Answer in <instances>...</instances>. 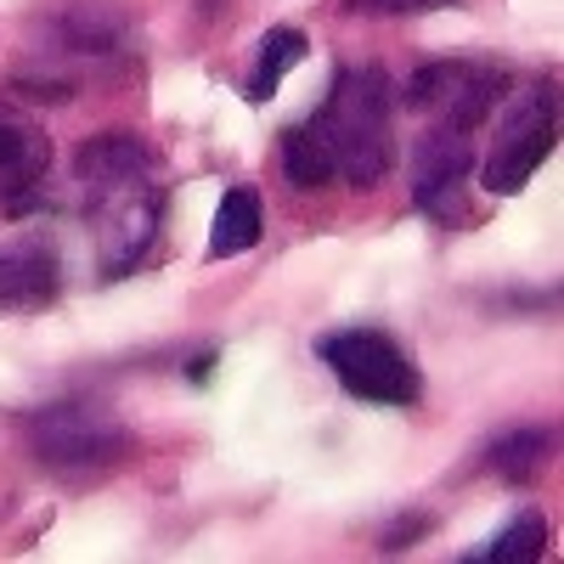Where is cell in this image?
<instances>
[{
    "instance_id": "6da1fadb",
    "label": "cell",
    "mask_w": 564,
    "mask_h": 564,
    "mask_svg": "<svg viewBox=\"0 0 564 564\" xmlns=\"http://www.w3.org/2000/svg\"><path fill=\"white\" fill-rule=\"evenodd\" d=\"M390 108H395V85L384 68H345L327 90V102L311 113L322 130L334 170L350 186H379L395 164V141H390Z\"/></svg>"
},
{
    "instance_id": "7a4b0ae2",
    "label": "cell",
    "mask_w": 564,
    "mask_h": 564,
    "mask_svg": "<svg viewBox=\"0 0 564 564\" xmlns=\"http://www.w3.org/2000/svg\"><path fill=\"white\" fill-rule=\"evenodd\" d=\"M23 441L45 468L85 475V468H108L124 452V423L97 401H52L23 417Z\"/></svg>"
},
{
    "instance_id": "3957f363",
    "label": "cell",
    "mask_w": 564,
    "mask_h": 564,
    "mask_svg": "<svg viewBox=\"0 0 564 564\" xmlns=\"http://www.w3.org/2000/svg\"><path fill=\"white\" fill-rule=\"evenodd\" d=\"M316 356L345 384V395L372 401V406H412L423 390L412 356L379 327H339V334H327L316 345Z\"/></svg>"
},
{
    "instance_id": "277c9868",
    "label": "cell",
    "mask_w": 564,
    "mask_h": 564,
    "mask_svg": "<svg viewBox=\"0 0 564 564\" xmlns=\"http://www.w3.org/2000/svg\"><path fill=\"white\" fill-rule=\"evenodd\" d=\"M401 97L441 130H475L502 97V74L486 63H423L417 74H406Z\"/></svg>"
},
{
    "instance_id": "5b68a950",
    "label": "cell",
    "mask_w": 564,
    "mask_h": 564,
    "mask_svg": "<svg viewBox=\"0 0 564 564\" xmlns=\"http://www.w3.org/2000/svg\"><path fill=\"white\" fill-rule=\"evenodd\" d=\"M553 90H531V97L513 108L497 130V148L486 159V193L491 198H513L525 193V181L542 170V159L553 153Z\"/></svg>"
},
{
    "instance_id": "8992f818",
    "label": "cell",
    "mask_w": 564,
    "mask_h": 564,
    "mask_svg": "<svg viewBox=\"0 0 564 564\" xmlns=\"http://www.w3.org/2000/svg\"><path fill=\"white\" fill-rule=\"evenodd\" d=\"M90 215L102 220V276L113 282V276H130L135 260L153 249L164 193H159V181H135V186H124V193L90 204Z\"/></svg>"
},
{
    "instance_id": "52a82bcc",
    "label": "cell",
    "mask_w": 564,
    "mask_h": 564,
    "mask_svg": "<svg viewBox=\"0 0 564 564\" xmlns=\"http://www.w3.org/2000/svg\"><path fill=\"white\" fill-rule=\"evenodd\" d=\"M153 170H159L153 148H148L141 135H130V130L90 135L85 148L74 153V175H79V186H85L90 204L124 193V186H135V181H153Z\"/></svg>"
},
{
    "instance_id": "ba28073f",
    "label": "cell",
    "mask_w": 564,
    "mask_h": 564,
    "mask_svg": "<svg viewBox=\"0 0 564 564\" xmlns=\"http://www.w3.org/2000/svg\"><path fill=\"white\" fill-rule=\"evenodd\" d=\"M45 170H52V135L0 102V209L34 204V193L45 186Z\"/></svg>"
},
{
    "instance_id": "9c48e42d",
    "label": "cell",
    "mask_w": 564,
    "mask_h": 564,
    "mask_svg": "<svg viewBox=\"0 0 564 564\" xmlns=\"http://www.w3.org/2000/svg\"><path fill=\"white\" fill-rule=\"evenodd\" d=\"M468 164H475V141H468V130H423L412 141V204L417 209H441L457 181L468 175Z\"/></svg>"
},
{
    "instance_id": "30bf717a",
    "label": "cell",
    "mask_w": 564,
    "mask_h": 564,
    "mask_svg": "<svg viewBox=\"0 0 564 564\" xmlns=\"http://www.w3.org/2000/svg\"><path fill=\"white\" fill-rule=\"evenodd\" d=\"M57 294V249L45 238H18L0 249V305H45Z\"/></svg>"
},
{
    "instance_id": "8fae6325",
    "label": "cell",
    "mask_w": 564,
    "mask_h": 564,
    "mask_svg": "<svg viewBox=\"0 0 564 564\" xmlns=\"http://www.w3.org/2000/svg\"><path fill=\"white\" fill-rule=\"evenodd\" d=\"M276 148H282V175H289L294 193H322V186L339 175V170H334V153H327V141H322V130H316L311 119L282 130Z\"/></svg>"
},
{
    "instance_id": "7c38bea8",
    "label": "cell",
    "mask_w": 564,
    "mask_h": 564,
    "mask_svg": "<svg viewBox=\"0 0 564 564\" xmlns=\"http://www.w3.org/2000/svg\"><path fill=\"white\" fill-rule=\"evenodd\" d=\"M260 193L254 186H231L215 209V231H209V260H231V254H249L260 243Z\"/></svg>"
},
{
    "instance_id": "4fadbf2b",
    "label": "cell",
    "mask_w": 564,
    "mask_h": 564,
    "mask_svg": "<svg viewBox=\"0 0 564 564\" xmlns=\"http://www.w3.org/2000/svg\"><path fill=\"white\" fill-rule=\"evenodd\" d=\"M305 52H311V40H305L300 29H271V34L260 40V63H254V74H249V102H265L271 90L282 85V74L305 63Z\"/></svg>"
},
{
    "instance_id": "5bb4252c",
    "label": "cell",
    "mask_w": 564,
    "mask_h": 564,
    "mask_svg": "<svg viewBox=\"0 0 564 564\" xmlns=\"http://www.w3.org/2000/svg\"><path fill=\"white\" fill-rule=\"evenodd\" d=\"M547 446H553V435L536 430V423H525V430L497 435L486 463H491V475H502V480H531L536 468H542V457H547Z\"/></svg>"
},
{
    "instance_id": "9a60e30c",
    "label": "cell",
    "mask_w": 564,
    "mask_h": 564,
    "mask_svg": "<svg viewBox=\"0 0 564 564\" xmlns=\"http://www.w3.org/2000/svg\"><path fill=\"white\" fill-rule=\"evenodd\" d=\"M542 547H547V520L536 508H525L520 520H508L497 536H491V547H480V553H468V558H497V564H525V558H542Z\"/></svg>"
},
{
    "instance_id": "2e32d148",
    "label": "cell",
    "mask_w": 564,
    "mask_h": 564,
    "mask_svg": "<svg viewBox=\"0 0 564 564\" xmlns=\"http://www.w3.org/2000/svg\"><path fill=\"white\" fill-rule=\"evenodd\" d=\"M63 34H68L74 52H113L119 45V18L102 12L97 0H79V7L63 18Z\"/></svg>"
},
{
    "instance_id": "e0dca14e",
    "label": "cell",
    "mask_w": 564,
    "mask_h": 564,
    "mask_svg": "<svg viewBox=\"0 0 564 564\" xmlns=\"http://www.w3.org/2000/svg\"><path fill=\"white\" fill-rule=\"evenodd\" d=\"M435 7H452V0H345V12H435Z\"/></svg>"
},
{
    "instance_id": "ac0fdd59",
    "label": "cell",
    "mask_w": 564,
    "mask_h": 564,
    "mask_svg": "<svg viewBox=\"0 0 564 564\" xmlns=\"http://www.w3.org/2000/svg\"><path fill=\"white\" fill-rule=\"evenodd\" d=\"M423 531H430V513H412V520H395L390 531H384V553H401V547H412V536H423Z\"/></svg>"
},
{
    "instance_id": "d6986e66",
    "label": "cell",
    "mask_w": 564,
    "mask_h": 564,
    "mask_svg": "<svg viewBox=\"0 0 564 564\" xmlns=\"http://www.w3.org/2000/svg\"><path fill=\"white\" fill-rule=\"evenodd\" d=\"M209 367H215V356H209V350H204V356H193V367H186V372H193V379H198V384H204V379H209Z\"/></svg>"
}]
</instances>
